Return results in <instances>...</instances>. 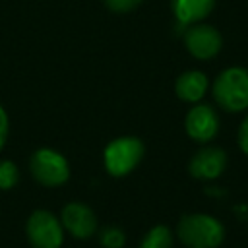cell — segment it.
I'll list each match as a JSON object with an SVG mask.
<instances>
[{
  "label": "cell",
  "instance_id": "9a60e30c",
  "mask_svg": "<svg viewBox=\"0 0 248 248\" xmlns=\"http://www.w3.org/2000/svg\"><path fill=\"white\" fill-rule=\"evenodd\" d=\"M108 10L112 12H130L141 4V0H105Z\"/></svg>",
  "mask_w": 248,
  "mask_h": 248
},
{
  "label": "cell",
  "instance_id": "9c48e42d",
  "mask_svg": "<svg viewBox=\"0 0 248 248\" xmlns=\"http://www.w3.org/2000/svg\"><path fill=\"white\" fill-rule=\"evenodd\" d=\"M62 225L76 238H89L97 231V217L89 205L72 202L62 209Z\"/></svg>",
  "mask_w": 248,
  "mask_h": 248
},
{
  "label": "cell",
  "instance_id": "8992f818",
  "mask_svg": "<svg viewBox=\"0 0 248 248\" xmlns=\"http://www.w3.org/2000/svg\"><path fill=\"white\" fill-rule=\"evenodd\" d=\"M184 43H186L188 52L194 58H200V60L213 58L223 46L221 33L215 27L207 25V23L190 25L188 31L184 33Z\"/></svg>",
  "mask_w": 248,
  "mask_h": 248
},
{
  "label": "cell",
  "instance_id": "277c9868",
  "mask_svg": "<svg viewBox=\"0 0 248 248\" xmlns=\"http://www.w3.org/2000/svg\"><path fill=\"white\" fill-rule=\"evenodd\" d=\"M29 169L33 178L45 186H60L70 178V167L64 155L48 147H41L31 155Z\"/></svg>",
  "mask_w": 248,
  "mask_h": 248
},
{
  "label": "cell",
  "instance_id": "6da1fadb",
  "mask_svg": "<svg viewBox=\"0 0 248 248\" xmlns=\"http://www.w3.org/2000/svg\"><path fill=\"white\" fill-rule=\"evenodd\" d=\"M178 238L188 248H217L225 238V229L211 215L190 213L178 223Z\"/></svg>",
  "mask_w": 248,
  "mask_h": 248
},
{
  "label": "cell",
  "instance_id": "30bf717a",
  "mask_svg": "<svg viewBox=\"0 0 248 248\" xmlns=\"http://www.w3.org/2000/svg\"><path fill=\"white\" fill-rule=\"evenodd\" d=\"M207 85H209V81L203 72L188 70L178 76V79L174 83V91H176L178 99H182L186 103H198L207 93Z\"/></svg>",
  "mask_w": 248,
  "mask_h": 248
},
{
  "label": "cell",
  "instance_id": "4fadbf2b",
  "mask_svg": "<svg viewBox=\"0 0 248 248\" xmlns=\"http://www.w3.org/2000/svg\"><path fill=\"white\" fill-rule=\"evenodd\" d=\"M19 180V169L16 167L14 161H0V190L14 188Z\"/></svg>",
  "mask_w": 248,
  "mask_h": 248
},
{
  "label": "cell",
  "instance_id": "7c38bea8",
  "mask_svg": "<svg viewBox=\"0 0 248 248\" xmlns=\"http://www.w3.org/2000/svg\"><path fill=\"white\" fill-rule=\"evenodd\" d=\"M170 246H172V232L165 225H155L140 244V248H170Z\"/></svg>",
  "mask_w": 248,
  "mask_h": 248
},
{
  "label": "cell",
  "instance_id": "8fae6325",
  "mask_svg": "<svg viewBox=\"0 0 248 248\" xmlns=\"http://www.w3.org/2000/svg\"><path fill=\"white\" fill-rule=\"evenodd\" d=\"M213 6H215V0H170V8L176 21L184 25H192L203 19L205 16L211 14Z\"/></svg>",
  "mask_w": 248,
  "mask_h": 248
},
{
  "label": "cell",
  "instance_id": "e0dca14e",
  "mask_svg": "<svg viewBox=\"0 0 248 248\" xmlns=\"http://www.w3.org/2000/svg\"><path fill=\"white\" fill-rule=\"evenodd\" d=\"M238 143L242 147V151L248 155V116L242 120L240 124V130H238Z\"/></svg>",
  "mask_w": 248,
  "mask_h": 248
},
{
  "label": "cell",
  "instance_id": "5bb4252c",
  "mask_svg": "<svg viewBox=\"0 0 248 248\" xmlns=\"http://www.w3.org/2000/svg\"><path fill=\"white\" fill-rule=\"evenodd\" d=\"M126 242V236L122 232V229L118 227H105L101 231V244L105 248H122Z\"/></svg>",
  "mask_w": 248,
  "mask_h": 248
},
{
  "label": "cell",
  "instance_id": "2e32d148",
  "mask_svg": "<svg viewBox=\"0 0 248 248\" xmlns=\"http://www.w3.org/2000/svg\"><path fill=\"white\" fill-rule=\"evenodd\" d=\"M8 130H10L8 114H6V110H4L2 105H0V149L4 147V143H6V140H8Z\"/></svg>",
  "mask_w": 248,
  "mask_h": 248
},
{
  "label": "cell",
  "instance_id": "7a4b0ae2",
  "mask_svg": "<svg viewBox=\"0 0 248 248\" xmlns=\"http://www.w3.org/2000/svg\"><path fill=\"white\" fill-rule=\"evenodd\" d=\"M213 99L229 112L248 108V70L238 66L223 70L213 81Z\"/></svg>",
  "mask_w": 248,
  "mask_h": 248
},
{
  "label": "cell",
  "instance_id": "52a82bcc",
  "mask_svg": "<svg viewBox=\"0 0 248 248\" xmlns=\"http://www.w3.org/2000/svg\"><path fill=\"white\" fill-rule=\"evenodd\" d=\"M186 132L192 140L205 143L219 132V116L209 105H194L186 114Z\"/></svg>",
  "mask_w": 248,
  "mask_h": 248
},
{
  "label": "cell",
  "instance_id": "5b68a950",
  "mask_svg": "<svg viewBox=\"0 0 248 248\" xmlns=\"http://www.w3.org/2000/svg\"><path fill=\"white\" fill-rule=\"evenodd\" d=\"M27 238L33 248H60L64 240V231L58 219L46 211L37 209L27 219Z\"/></svg>",
  "mask_w": 248,
  "mask_h": 248
},
{
  "label": "cell",
  "instance_id": "3957f363",
  "mask_svg": "<svg viewBox=\"0 0 248 248\" xmlns=\"http://www.w3.org/2000/svg\"><path fill=\"white\" fill-rule=\"evenodd\" d=\"M141 157H143V143L141 140L132 138V136L112 140L105 147V153H103L107 172L116 178L132 172L141 161Z\"/></svg>",
  "mask_w": 248,
  "mask_h": 248
},
{
  "label": "cell",
  "instance_id": "ba28073f",
  "mask_svg": "<svg viewBox=\"0 0 248 248\" xmlns=\"http://www.w3.org/2000/svg\"><path fill=\"white\" fill-rule=\"evenodd\" d=\"M227 167V153L217 147V145H207L202 147L188 165V170L194 178L200 180H209V178H217Z\"/></svg>",
  "mask_w": 248,
  "mask_h": 248
}]
</instances>
